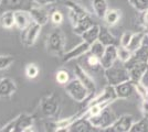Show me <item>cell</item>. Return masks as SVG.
<instances>
[{
    "instance_id": "40",
    "label": "cell",
    "mask_w": 148,
    "mask_h": 132,
    "mask_svg": "<svg viewBox=\"0 0 148 132\" xmlns=\"http://www.w3.org/2000/svg\"><path fill=\"white\" fill-rule=\"evenodd\" d=\"M33 3H36L37 6H50V5H53L56 0H31Z\"/></svg>"
},
{
    "instance_id": "16",
    "label": "cell",
    "mask_w": 148,
    "mask_h": 132,
    "mask_svg": "<svg viewBox=\"0 0 148 132\" xmlns=\"http://www.w3.org/2000/svg\"><path fill=\"white\" fill-rule=\"evenodd\" d=\"M31 17L34 22L39 23L40 25H45L50 20V12L43 6H34L30 10Z\"/></svg>"
},
{
    "instance_id": "38",
    "label": "cell",
    "mask_w": 148,
    "mask_h": 132,
    "mask_svg": "<svg viewBox=\"0 0 148 132\" xmlns=\"http://www.w3.org/2000/svg\"><path fill=\"white\" fill-rule=\"evenodd\" d=\"M64 17L60 10H53L50 12V21L54 25H60L63 22Z\"/></svg>"
},
{
    "instance_id": "25",
    "label": "cell",
    "mask_w": 148,
    "mask_h": 132,
    "mask_svg": "<svg viewBox=\"0 0 148 132\" xmlns=\"http://www.w3.org/2000/svg\"><path fill=\"white\" fill-rule=\"evenodd\" d=\"M99 41L101 43H103L105 46L108 45H115L116 43V39L115 37L111 33V31L108 30V28L106 26H101L99 30Z\"/></svg>"
},
{
    "instance_id": "31",
    "label": "cell",
    "mask_w": 148,
    "mask_h": 132,
    "mask_svg": "<svg viewBox=\"0 0 148 132\" xmlns=\"http://www.w3.org/2000/svg\"><path fill=\"white\" fill-rule=\"evenodd\" d=\"M25 76L29 79H34L39 75V66L36 63L27 64V66H25Z\"/></svg>"
},
{
    "instance_id": "10",
    "label": "cell",
    "mask_w": 148,
    "mask_h": 132,
    "mask_svg": "<svg viewBox=\"0 0 148 132\" xmlns=\"http://www.w3.org/2000/svg\"><path fill=\"white\" fill-rule=\"evenodd\" d=\"M118 99L116 91H115V87L108 85L99 93L97 95H94L93 98L88 100V104L86 106H91V105H95V104H104V102H114V101Z\"/></svg>"
},
{
    "instance_id": "5",
    "label": "cell",
    "mask_w": 148,
    "mask_h": 132,
    "mask_svg": "<svg viewBox=\"0 0 148 132\" xmlns=\"http://www.w3.org/2000/svg\"><path fill=\"white\" fill-rule=\"evenodd\" d=\"M59 109H60V99L53 93L45 95L40 100V110L48 118L56 117L59 112Z\"/></svg>"
},
{
    "instance_id": "6",
    "label": "cell",
    "mask_w": 148,
    "mask_h": 132,
    "mask_svg": "<svg viewBox=\"0 0 148 132\" xmlns=\"http://www.w3.org/2000/svg\"><path fill=\"white\" fill-rule=\"evenodd\" d=\"M88 119L91 121V123L99 131H104L106 128H108L115 120L117 119V117L115 116V113L113 112V110L110 109V106H108V107L105 108L99 114L95 116V117H91Z\"/></svg>"
},
{
    "instance_id": "3",
    "label": "cell",
    "mask_w": 148,
    "mask_h": 132,
    "mask_svg": "<svg viewBox=\"0 0 148 132\" xmlns=\"http://www.w3.org/2000/svg\"><path fill=\"white\" fill-rule=\"evenodd\" d=\"M104 75L108 85L116 86L121 83L130 81V70L125 67V65H117L115 63L113 66L104 69Z\"/></svg>"
},
{
    "instance_id": "20",
    "label": "cell",
    "mask_w": 148,
    "mask_h": 132,
    "mask_svg": "<svg viewBox=\"0 0 148 132\" xmlns=\"http://www.w3.org/2000/svg\"><path fill=\"white\" fill-rule=\"evenodd\" d=\"M130 78L132 82L138 83L143 82L144 77L146 76L148 72V64L147 63H142L137 64L135 66L130 67Z\"/></svg>"
},
{
    "instance_id": "28",
    "label": "cell",
    "mask_w": 148,
    "mask_h": 132,
    "mask_svg": "<svg viewBox=\"0 0 148 132\" xmlns=\"http://www.w3.org/2000/svg\"><path fill=\"white\" fill-rule=\"evenodd\" d=\"M105 49H106V46H105L103 43H101L99 40H97V41H95L93 44H91L88 53H90V54H93V55H95V56H97V57L101 58V57L103 56V54H104Z\"/></svg>"
},
{
    "instance_id": "18",
    "label": "cell",
    "mask_w": 148,
    "mask_h": 132,
    "mask_svg": "<svg viewBox=\"0 0 148 132\" xmlns=\"http://www.w3.org/2000/svg\"><path fill=\"white\" fill-rule=\"evenodd\" d=\"M14 20H16V28L20 31L25 30L32 23V17L30 11L25 10H16L14 11Z\"/></svg>"
},
{
    "instance_id": "29",
    "label": "cell",
    "mask_w": 148,
    "mask_h": 132,
    "mask_svg": "<svg viewBox=\"0 0 148 132\" xmlns=\"http://www.w3.org/2000/svg\"><path fill=\"white\" fill-rule=\"evenodd\" d=\"M148 131V117H144L137 122H134L130 132H145Z\"/></svg>"
},
{
    "instance_id": "1",
    "label": "cell",
    "mask_w": 148,
    "mask_h": 132,
    "mask_svg": "<svg viewBox=\"0 0 148 132\" xmlns=\"http://www.w3.org/2000/svg\"><path fill=\"white\" fill-rule=\"evenodd\" d=\"M33 123H34V117L28 114V113H21L17 118L8 122L6 126H3L0 131L3 132H28L33 131Z\"/></svg>"
},
{
    "instance_id": "39",
    "label": "cell",
    "mask_w": 148,
    "mask_h": 132,
    "mask_svg": "<svg viewBox=\"0 0 148 132\" xmlns=\"http://www.w3.org/2000/svg\"><path fill=\"white\" fill-rule=\"evenodd\" d=\"M133 32H130V31H126L124 32L123 34H122V37H121V40H119V42H121V45H123V46H128V44H130V40H132V37H133Z\"/></svg>"
},
{
    "instance_id": "41",
    "label": "cell",
    "mask_w": 148,
    "mask_h": 132,
    "mask_svg": "<svg viewBox=\"0 0 148 132\" xmlns=\"http://www.w3.org/2000/svg\"><path fill=\"white\" fill-rule=\"evenodd\" d=\"M142 112L144 117H148V100H143L142 102Z\"/></svg>"
},
{
    "instance_id": "35",
    "label": "cell",
    "mask_w": 148,
    "mask_h": 132,
    "mask_svg": "<svg viewBox=\"0 0 148 132\" xmlns=\"http://www.w3.org/2000/svg\"><path fill=\"white\" fill-rule=\"evenodd\" d=\"M135 91L142 98V100H146L148 96V87L143 82L135 83Z\"/></svg>"
},
{
    "instance_id": "27",
    "label": "cell",
    "mask_w": 148,
    "mask_h": 132,
    "mask_svg": "<svg viewBox=\"0 0 148 132\" xmlns=\"http://www.w3.org/2000/svg\"><path fill=\"white\" fill-rule=\"evenodd\" d=\"M144 37H145V32H135L132 37V40H130V44H128V50L132 51V52H135L137 51L140 46L143 45V40H144Z\"/></svg>"
},
{
    "instance_id": "26",
    "label": "cell",
    "mask_w": 148,
    "mask_h": 132,
    "mask_svg": "<svg viewBox=\"0 0 148 132\" xmlns=\"http://www.w3.org/2000/svg\"><path fill=\"white\" fill-rule=\"evenodd\" d=\"M121 16L122 13L118 9H108V11L106 12L104 17V21L108 26H114L118 23Z\"/></svg>"
},
{
    "instance_id": "43",
    "label": "cell",
    "mask_w": 148,
    "mask_h": 132,
    "mask_svg": "<svg viewBox=\"0 0 148 132\" xmlns=\"http://www.w3.org/2000/svg\"><path fill=\"white\" fill-rule=\"evenodd\" d=\"M147 100H148V96H147Z\"/></svg>"
},
{
    "instance_id": "4",
    "label": "cell",
    "mask_w": 148,
    "mask_h": 132,
    "mask_svg": "<svg viewBox=\"0 0 148 132\" xmlns=\"http://www.w3.org/2000/svg\"><path fill=\"white\" fill-rule=\"evenodd\" d=\"M64 89H65V93L76 102H83L90 97V94H88L85 86L76 77L74 79H71L65 85Z\"/></svg>"
},
{
    "instance_id": "37",
    "label": "cell",
    "mask_w": 148,
    "mask_h": 132,
    "mask_svg": "<svg viewBox=\"0 0 148 132\" xmlns=\"http://www.w3.org/2000/svg\"><path fill=\"white\" fill-rule=\"evenodd\" d=\"M14 62V57L11 55H0V70L9 68Z\"/></svg>"
},
{
    "instance_id": "42",
    "label": "cell",
    "mask_w": 148,
    "mask_h": 132,
    "mask_svg": "<svg viewBox=\"0 0 148 132\" xmlns=\"http://www.w3.org/2000/svg\"><path fill=\"white\" fill-rule=\"evenodd\" d=\"M142 22L145 25V28H148V9L142 12Z\"/></svg>"
},
{
    "instance_id": "19",
    "label": "cell",
    "mask_w": 148,
    "mask_h": 132,
    "mask_svg": "<svg viewBox=\"0 0 148 132\" xmlns=\"http://www.w3.org/2000/svg\"><path fill=\"white\" fill-rule=\"evenodd\" d=\"M17 91V85L14 81L9 77L0 79V98H8Z\"/></svg>"
},
{
    "instance_id": "14",
    "label": "cell",
    "mask_w": 148,
    "mask_h": 132,
    "mask_svg": "<svg viewBox=\"0 0 148 132\" xmlns=\"http://www.w3.org/2000/svg\"><path fill=\"white\" fill-rule=\"evenodd\" d=\"M117 60V46L116 45H108L105 49L103 56L101 57V66L103 69L108 68L116 63Z\"/></svg>"
},
{
    "instance_id": "44",
    "label": "cell",
    "mask_w": 148,
    "mask_h": 132,
    "mask_svg": "<svg viewBox=\"0 0 148 132\" xmlns=\"http://www.w3.org/2000/svg\"><path fill=\"white\" fill-rule=\"evenodd\" d=\"M0 1H1V0H0Z\"/></svg>"
},
{
    "instance_id": "22",
    "label": "cell",
    "mask_w": 148,
    "mask_h": 132,
    "mask_svg": "<svg viewBox=\"0 0 148 132\" xmlns=\"http://www.w3.org/2000/svg\"><path fill=\"white\" fill-rule=\"evenodd\" d=\"M0 26L2 29L10 30L13 26H16L14 20V11L13 10H5L0 16Z\"/></svg>"
},
{
    "instance_id": "13",
    "label": "cell",
    "mask_w": 148,
    "mask_h": 132,
    "mask_svg": "<svg viewBox=\"0 0 148 132\" xmlns=\"http://www.w3.org/2000/svg\"><path fill=\"white\" fill-rule=\"evenodd\" d=\"M142 63H147L148 64V47L145 45H142L139 49L135 52H133L130 58L124 63L125 67L127 69H130V67L135 66L137 64H142Z\"/></svg>"
},
{
    "instance_id": "24",
    "label": "cell",
    "mask_w": 148,
    "mask_h": 132,
    "mask_svg": "<svg viewBox=\"0 0 148 132\" xmlns=\"http://www.w3.org/2000/svg\"><path fill=\"white\" fill-rule=\"evenodd\" d=\"M99 30H101V26L99 24H94L92 28H90L87 31H85L82 35L81 38L83 39L84 42L88 43L90 45L93 44L95 41L99 40Z\"/></svg>"
},
{
    "instance_id": "9",
    "label": "cell",
    "mask_w": 148,
    "mask_h": 132,
    "mask_svg": "<svg viewBox=\"0 0 148 132\" xmlns=\"http://www.w3.org/2000/svg\"><path fill=\"white\" fill-rule=\"evenodd\" d=\"M74 75L85 86V88H86L87 91H88V94H90V97L96 94V85H95V82L93 81L92 77L87 74L86 69L84 68V67H82L79 64L75 65V67H74Z\"/></svg>"
},
{
    "instance_id": "34",
    "label": "cell",
    "mask_w": 148,
    "mask_h": 132,
    "mask_svg": "<svg viewBox=\"0 0 148 132\" xmlns=\"http://www.w3.org/2000/svg\"><path fill=\"white\" fill-rule=\"evenodd\" d=\"M132 7L138 12H144L148 9V0H128Z\"/></svg>"
},
{
    "instance_id": "32",
    "label": "cell",
    "mask_w": 148,
    "mask_h": 132,
    "mask_svg": "<svg viewBox=\"0 0 148 132\" xmlns=\"http://www.w3.org/2000/svg\"><path fill=\"white\" fill-rule=\"evenodd\" d=\"M22 1L23 0H1L0 7L5 10H14L22 5Z\"/></svg>"
},
{
    "instance_id": "15",
    "label": "cell",
    "mask_w": 148,
    "mask_h": 132,
    "mask_svg": "<svg viewBox=\"0 0 148 132\" xmlns=\"http://www.w3.org/2000/svg\"><path fill=\"white\" fill-rule=\"evenodd\" d=\"M69 131L72 132H93L99 131L91 123V121L86 117H79L73 121V123L70 126Z\"/></svg>"
},
{
    "instance_id": "30",
    "label": "cell",
    "mask_w": 148,
    "mask_h": 132,
    "mask_svg": "<svg viewBox=\"0 0 148 132\" xmlns=\"http://www.w3.org/2000/svg\"><path fill=\"white\" fill-rule=\"evenodd\" d=\"M132 54H133V52L128 50V47L123 46V45H119V46H117L118 60H119V61H121L123 64L126 63V62L130 60V56H132Z\"/></svg>"
},
{
    "instance_id": "21",
    "label": "cell",
    "mask_w": 148,
    "mask_h": 132,
    "mask_svg": "<svg viewBox=\"0 0 148 132\" xmlns=\"http://www.w3.org/2000/svg\"><path fill=\"white\" fill-rule=\"evenodd\" d=\"M95 24L93 22L92 18L90 14H87L85 17H83L82 19H80L77 21V23L73 26V33L76 35H82L85 31H87L90 28H92L93 25Z\"/></svg>"
},
{
    "instance_id": "33",
    "label": "cell",
    "mask_w": 148,
    "mask_h": 132,
    "mask_svg": "<svg viewBox=\"0 0 148 132\" xmlns=\"http://www.w3.org/2000/svg\"><path fill=\"white\" fill-rule=\"evenodd\" d=\"M56 79L60 85H64V86H65V85L71 81V79H70V73H69V70H66V69H64V68L59 69V70L56 72Z\"/></svg>"
},
{
    "instance_id": "8",
    "label": "cell",
    "mask_w": 148,
    "mask_h": 132,
    "mask_svg": "<svg viewBox=\"0 0 148 132\" xmlns=\"http://www.w3.org/2000/svg\"><path fill=\"white\" fill-rule=\"evenodd\" d=\"M41 29H42V25L32 21V23L28 28H25V30L21 31V42L27 47H31L32 45H34L38 37L40 35Z\"/></svg>"
},
{
    "instance_id": "36",
    "label": "cell",
    "mask_w": 148,
    "mask_h": 132,
    "mask_svg": "<svg viewBox=\"0 0 148 132\" xmlns=\"http://www.w3.org/2000/svg\"><path fill=\"white\" fill-rule=\"evenodd\" d=\"M88 54H90V53H88ZM86 65L91 69H93V70H96V69H99V67H102V66H101V58L97 56H95V55H93V54H90L86 58Z\"/></svg>"
},
{
    "instance_id": "7",
    "label": "cell",
    "mask_w": 148,
    "mask_h": 132,
    "mask_svg": "<svg viewBox=\"0 0 148 132\" xmlns=\"http://www.w3.org/2000/svg\"><path fill=\"white\" fill-rule=\"evenodd\" d=\"M135 122L132 114H122L103 132H130Z\"/></svg>"
},
{
    "instance_id": "23",
    "label": "cell",
    "mask_w": 148,
    "mask_h": 132,
    "mask_svg": "<svg viewBox=\"0 0 148 132\" xmlns=\"http://www.w3.org/2000/svg\"><path fill=\"white\" fill-rule=\"evenodd\" d=\"M92 7L96 17L99 19H104L105 14L108 11L107 0H92Z\"/></svg>"
},
{
    "instance_id": "11",
    "label": "cell",
    "mask_w": 148,
    "mask_h": 132,
    "mask_svg": "<svg viewBox=\"0 0 148 132\" xmlns=\"http://www.w3.org/2000/svg\"><path fill=\"white\" fill-rule=\"evenodd\" d=\"M64 5H65V7L68 8L69 20L71 21V23H72L73 26L77 23V21H79L80 19H82L83 17H85V16H87V14H90L83 7H81L79 3L74 2V1L68 0V1L64 2Z\"/></svg>"
},
{
    "instance_id": "2",
    "label": "cell",
    "mask_w": 148,
    "mask_h": 132,
    "mask_svg": "<svg viewBox=\"0 0 148 132\" xmlns=\"http://www.w3.org/2000/svg\"><path fill=\"white\" fill-rule=\"evenodd\" d=\"M65 47V35L58 28L54 29L47 38V51L51 55L63 56Z\"/></svg>"
},
{
    "instance_id": "12",
    "label": "cell",
    "mask_w": 148,
    "mask_h": 132,
    "mask_svg": "<svg viewBox=\"0 0 148 132\" xmlns=\"http://www.w3.org/2000/svg\"><path fill=\"white\" fill-rule=\"evenodd\" d=\"M90 46H91L90 44L83 41L82 43L77 44L76 46H74L73 49H71L66 53H64L63 56H62V62H64V63L71 62V61H73L75 58H79V57L85 55L90 51Z\"/></svg>"
},
{
    "instance_id": "17",
    "label": "cell",
    "mask_w": 148,
    "mask_h": 132,
    "mask_svg": "<svg viewBox=\"0 0 148 132\" xmlns=\"http://www.w3.org/2000/svg\"><path fill=\"white\" fill-rule=\"evenodd\" d=\"M115 87V91L117 95L118 99H126V98H130L133 96L135 91V83L132 82V81H126L124 83L118 84Z\"/></svg>"
}]
</instances>
